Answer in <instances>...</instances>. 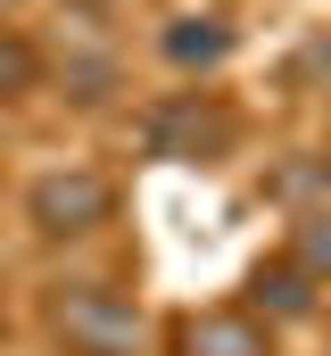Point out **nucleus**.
I'll return each mask as SVG.
<instances>
[{
  "label": "nucleus",
  "instance_id": "f257e3e1",
  "mask_svg": "<svg viewBox=\"0 0 331 356\" xmlns=\"http://www.w3.org/2000/svg\"><path fill=\"white\" fill-rule=\"evenodd\" d=\"M58 323H67V340L83 356H133V340H141V315L116 290H67L58 298Z\"/></svg>",
  "mask_w": 331,
  "mask_h": 356
},
{
  "label": "nucleus",
  "instance_id": "39448f33",
  "mask_svg": "<svg viewBox=\"0 0 331 356\" xmlns=\"http://www.w3.org/2000/svg\"><path fill=\"white\" fill-rule=\"evenodd\" d=\"M174 58L191 67V58H224V33L216 25H199V33H174Z\"/></svg>",
  "mask_w": 331,
  "mask_h": 356
},
{
  "label": "nucleus",
  "instance_id": "7ed1b4c3",
  "mask_svg": "<svg viewBox=\"0 0 331 356\" xmlns=\"http://www.w3.org/2000/svg\"><path fill=\"white\" fill-rule=\"evenodd\" d=\"M191 356H265V332L248 315H199L191 323Z\"/></svg>",
  "mask_w": 331,
  "mask_h": 356
},
{
  "label": "nucleus",
  "instance_id": "20e7f679",
  "mask_svg": "<svg viewBox=\"0 0 331 356\" xmlns=\"http://www.w3.org/2000/svg\"><path fill=\"white\" fill-rule=\"evenodd\" d=\"M257 290H273V307H282V315H307V273L273 266V273H257Z\"/></svg>",
  "mask_w": 331,
  "mask_h": 356
},
{
  "label": "nucleus",
  "instance_id": "f03ea898",
  "mask_svg": "<svg viewBox=\"0 0 331 356\" xmlns=\"http://www.w3.org/2000/svg\"><path fill=\"white\" fill-rule=\"evenodd\" d=\"M33 216L50 232H83V224L108 216V182L99 175H50V182H33Z\"/></svg>",
  "mask_w": 331,
  "mask_h": 356
},
{
  "label": "nucleus",
  "instance_id": "0eeeda50",
  "mask_svg": "<svg viewBox=\"0 0 331 356\" xmlns=\"http://www.w3.org/2000/svg\"><path fill=\"white\" fill-rule=\"evenodd\" d=\"M25 75H33V58H25L17 42H0V83H25Z\"/></svg>",
  "mask_w": 331,
  "mask_h": 356
},
{
  "label": "nucleus",
  "instance_id": "423d86ee",
  "mask_svg": "<svg viewBox=\"0 0 331 356\" xmlns=\"http://www.w3.org/2000/svg\"><path fill=\"white\" fill-rule=\"evenodd\" d=\"M298 257L315 273H331V224H307V241H298Z\"/></svg>",
  "mask_w": 331,
  "mask_h": 356
}]
</instances>
